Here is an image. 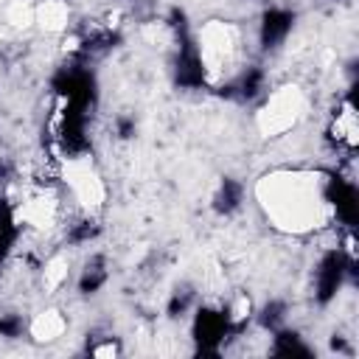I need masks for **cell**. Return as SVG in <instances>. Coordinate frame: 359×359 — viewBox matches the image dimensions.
Wrapping results in <instances>:
<instances>
[{"label":"cell","instance_id":"obj_7","mask_svg":"<svg viewBox=\"0 0 359 359\" xmlns=\"http://www.w3.org/2000/svg\"><path fill=\"white\" fill-rule=\"evenodd\" d=\"M118 42H121V36H118L115 31H109V28H93V31L81 39V45H79V59H81V62L98 59V56H104L107 50H112Z\"/></svg>","mask_w":359,"mask_h":359},{"label":"cell","instance_id":"obj_13","mask_svg":"<svg viewBox=\"0 0 359 359\" xmlns=\"http://www.w3.org/2000/svg\"><path fill=\"white\" fill-rule=\"evenodd\" d=\"M283 320H286V303H283V300H269V303L261 309V314H258V323H261V328H266V331H278V328L283 325Z\"/></svg>","mask_w":359,"mask_h":359},{"label":"cell","instance_id":"obj_14","mask_svg":"<svg viewBox=\"0 0 359 359\" xmlns=\"http://www.w3.org/2000/svg\"><path fill=\"white\" fill-rule=\"evenodd\" d=\"M191 303H194V289H191V286H177V289L171 292V297H168L165 314L177 320V317H182V314L191 309Z\"/></svg>","mask_w":359,"mask_h":359},{"label":"cell","instance_id":"obj_11","mask_svg":"<svg viewBox=\"0 0 359 359\" xmlns=\"http://www.w3.org/2000/svg\"><path fill=\"white\" fill-rule=\"evenodd\" d=\"M17 236H20V227H17V219H14V208L6 199H0V264L11 255Z\"/></svg>","mask_w":359,"mask_h":359},{"label":"cell","instance_id":"obj_20","mask_svg":"<svg viewBox=\"0 0 359 359\" xmlns=\"http://www.w3.org/2000/svg\"><path fill=\"white\" fill-rule=\"evenodd\" d=\"M331 3H342V0H331Z\"/></svg>","mask_w":359,"mask_h":359},{"label":"cell","instance_id":"obj_2","mask_svg":"<svg viewBox=\"0 0 359 359\" xmlns=\"http://www.w3.org/2000/svg\"><path fill=\"white\" fill-rule=\"evenodd\" d=\"M233 337V323L227 309H208L202 306L194 317V342H196V353L199 356H219L222 353V342Z\"/></svg>","mask_w":359,"mask_h":359},{"label":"cell","instance_id":"obj_19","mask_svg":"<svg viewBox=\"0 0 359 359\" xmlns=\"http://www.w3.org/2000/svg\"><path fill=\"white\" fill-rule=\"evenodd\" d=\"M331 348H334V351H339V353H348V356H351V348H348V342H345L342 337H337V334H334V339H331Z\"/></svg>","mask_w":359,"mask_h":359},{"label":"cell","instance_id":"obj_4","mask_svg":"<svg viewBox=\"0 0 359 359\" xmlns=\"http://www.w3.org/2000/svg\"><path fill=\"white\" fill-rule=\"evenodd\" d=\"M53 90L62 98H67V101H73L84 109L95 98V81H93L90 70H84V67H62L53 79Z\"/></svg>","mask_w":359,"mask_h":359},{"label":"cell","instance_id":"obj_10","mask_svg":"<svg viewBox=\"0 0 359 359\" xmlns=\"http://www.w3.org/2000/svg\"><path fill=\"white\" fill-rule=\"evenodd\" d=\"M272 356H286V359H294V356H311V348L303 345L300 334L297 331H272Z\"/></svg>","mask_w":359,"mask_h":359},{"label":"cell","instance_id":"obj_1","mask_svg":"<svg viewBox=\"0 0 359 359\" xmlns=\"http://www.w3.org/2000/svg\"><path fill=\"white\" fill-rule=\"evenodd\" d=\"M168 25H171L174 39H177V62H174V79H177V84L180 87H188V90L205 87L208 73H205V65H202V56H199V48H196V39L191 34V25H188L185 11L182 8H171Z\"/></svg>","mask_w":359,"mask_h":359},{"label":"cell","instance_id":"obj_16","mask_svg":"<svg viewBox=\"0 0 359 359\" xmlns=\"http://www.w3.org/2000/svg\"><path fill=\"white\" fill-rule=\"evenodd\" d=\"M22 328H25V323H22L20 314H0V337L14 339V337L22 334Z\"/></svg>","mask_w":359,"mask_h":359},{"label":"cell","instance_id":"obj_15","mask_svg":"<svg viewBox=\"0 0 359 359\" xmlns=\"http://www.w3.org/2000/svg\"><path fill=\"white\" fill-rule=\"evenodd\" d=\"M98 233H101V224H98V222L81 219V222L70 224V230H67V244H87V241H93Z\"/></svg>","mask_w":359,"mask_h":359},{"label":"cell","instance_id":"obj_8","mask_svg":"<svg viewBox=\"0 0 359 359\" xmlns=\"http://www.w3.org/2000/svg\"><path fill=\"white\" fill-rule=\"evenodd\" d=\"M241 202H244V185L233 177H224L216 196H213V210L222 213V216H230L241 208Z\"/></svg>","mask_w":359,"mask_h":359},{"label":"cell","instance_id":"obj_6","mask_svg":"<svg viewBox=\"0 0 359 359\" xmlns=\"http://www.w3.org/2000/svg\"><path fill=\"white\" fill-rule=\"evenodd\" d=\"M325 199L337 208V216L345 222V224H353L356 222V188L339 177H331L328 180V188H325Z\"/></svg>","mask_w":359,"mask_h":359},{"label":"cell","instance_id":"obj_12","mask_svg":"<svg viewBox=\"0 0 359 359\" xmlns=\"http://www.w3.org/2000/svg\"><path fill=\"white\" fill-rule=\"evenodd\" d=\"M261 90H264V70L255 67V65L247 67V70L241 73L238 84H233V93H236L241 101H252V98H258Z\"/></svg>","mask_w":359,"mask_h":359},{"label":"cell","instance_id":"obj_9","mask_svg":"<svg viewBox=\"0 0 359 359\" xmlns=\"http://www.w3.org/2000/svg\"><path fill=\"white\" fill-rule=\"evenodd\" d=\"M107 278H109V272H107V261H104V255H93V258L84 264V269H81L79 292H81V294H95V292L107 283Z\"/></svg>","mask_w":359,"mask_h":359},{"label":"cell","instance_id":"obj_5","mask_svg":"<svg viewBox=\"0 0 359 359\" xmlns=\"http://www.w3.org/2000/svg\"><path fill=\"white\" fill-rule=\"evenodd\" d=\"M292 25H294V14L289 11V8H266L264 11V17H261V45L266 48V50H272V48H278L286 36H289V31H292Z\"/></svg>","mask_w":359,"mask_h":359},{"label":"cell","instance_id":"obj_18","mask_svg":"<svg viewBox=\"0 0 359 359\" xmlns=\"http://www.w3.org/2000/svg\"><path fill=\"white\" fill-rule=\"evenodd\" d=\"M135 118H129V115H121L118 121H115V132H118V137L121 140H129L132 135H135Z\"/></svg>","mask_w":359,"mask_h":359},{"label":"cell","instance_id":"obj_3","mask_svg":"<svg viewBox=\"0 0 359 359\" xmlns=\"http://www.w3.org/2000/svg\"><path fill=\"white\" fill-rule=\"evenodd\" d=\"M348 266H345V255H342V250H328L323 258H320V264H317V272H314V300L320 303V306H328L334 297H337V292H339V286H342V280H345V272Z\"/></svg>","mask_w":359,"mask_h":359},{"label":"cell","instance_id":"obj_17","mask_svg":"<svg viewBox=\"0 0 359 359\" xmlns=\"http://www.w3.org/2000/svg\"><path fill=\"white\" fill-rule=\"evenodd\" d=\"M87 353L90 356H118L121 353V345H118V339L115 337H107L104 342H87Z\"/></svg>","mask_w":359,"mask_h":359}]
</instances>
